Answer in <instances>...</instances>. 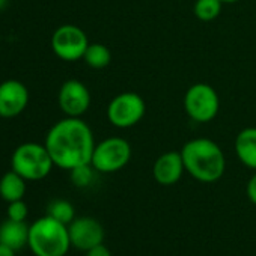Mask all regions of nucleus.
<instances>
[{
  "instance_id": "obj_1",
  "label": "nucleus",
  "mask_w": 256,
  "mask_h": 256,
  "mask_svg": "<svg viewBox=\"0 0 256 256\" xmlns=\"http://www.w3.org/2000/svg\"><path fill=\"white\" fill-rule=\"evenodd\" d=\"M44 145L54 166L71 170L90 163L96 144L90 126L84 120L66 116L50 128Z\"/></svg>"
},
{
  "instance_id": "obj_2",
  "label": "nucleus",
  "mask_w": 256,
  "mask_h": 256,
  "mask_svg": "<svg viewBox=\"0 0 256 256\" xmlns=\"http://www.w3.org/2000/svg\"><path fill=\"white\" fill-rule=\"evenodd\" d=\"M182 156L186 172L199 182L218 181L226 168V160L222 148L211 139L198 138L188 140L180 151Z\"/></svg>"
},
{
  "instance_id": "obj_3",
  "label": "nucleus",
  "mask_w": 256,
  "mask_h": 256,
  "mask_svg": "<svg viewBox=\"0 0 256 256\" xmlns=\"http://www.w3.org/2000/svg\"><path fill=\"white\" fill-rule=\"evenodd\" d=\"M29 248L35 256H65L71 247L68 224L56 218H38L29 226Z\"/></svg>"
},
{
  "instance_id": "obj_4",
  "label": "nucleus",
  "mask_w": 256,
  "mask_h": 256,
  "mask_svg": "<svg viewBox=\"0 0 256 256\" xmlns=\"http://www.w3.org/2000/svg\"><path fill=\"white\" fill-rule=\"evenodd\" d=\"M11 166L12 170H16L26 181H40L52 172L54 163L46 145L28 142L16 148L11 158Z\"/></svg>"
},
{
  "instance_id": "obj_5",
  "label": "nucleus",
  "mask_w": 256,
  "mask_h": 256,
  "mask_svg": "<svg viewBox=\"0 0 256 256\" xmlns=\"http://www.w3.org/2000/svg\"><path fill=\"white\" fill-rule=\"evenodd\" d=\"M132 158V146L122 138H107L95 145L90 164L96 172L113 174L126 166Z\"/></svg>"
},
{
  "instance_id": "obj_6",
  "label": "nucleus",
  "mask_w": 256,
  "mask_h": 256,
  "mask_svg": "<svg viewBox=\"0 0 256 256\" xmlns=\"http://www.w3.org/2000/svg\"><path fill=\"white\" fill-rule=\"evenodd\" d=\"M220 107V100L216 89L206 83L192 84L184 96V108L187 114L199 124L212 120Z\"/></svg>"
},
{
  "instance_id": "obj_7",
  "label": "nucleus",
  "mask_w": 256,
  "mask_h": 256,
  "mask_svg": "<svg viewBox=\"0 0 256 256\" xmlns=\"http://www.w3.org/2000/svg\"><path fill=\"white\" fill-rule=\"evenodd\" d=\"M146 104L136 92H122L116 95L107 107L108 122L116 128H132L145 116Z\"/></svg>"
},
{
  "instance_id": "obj_8",
  "label": "nucleus",
  "mask_w": 256,
  "mask_h": 256,
  "mask_svg": "<svg viewBox=\"0 0 256 256\" xmlns=\"http://www.w3.org/2000/svg\"><path fill=\"white\" fill-rule=\"evenodd\" d=\"M89 46L88 36L83 29L74 24L59 26L52 36L53 53L66 62H76L83 59L84 52Z\"/></svg>"
},
{
  "instance_id": "obj_9",
  "label": "nucleus",
  "mask_w": 256,
  "mask_h": 256,
  "mask_svg": "<svg viewBox=\"0 0 256 256\" xmlns=\"http://www.w3.org/2000/svg\"><path fill=\"white\" fill-rule=\"evenodd\" d=\"M59 107L70 118H80L90 106V92L80 80H66L59 90Z\"/></svg>"
},
{
  "instance_id": "obj_10",
  "label": "nucleus",
  "mask_w": 256,
  "mask_h": 256,
  "mask_svg": "<svg viewBox=\"0 0 256 256\" xmlns=\"http://www.w3.org/2000/svg\"><path fill=\"white\" fill-rule=\"evenodd\" d=\"M71 246L78 250L88 252L89 248L102 244L104 229L101 223L94 217H78L68 224Z\"/></svg>"
},
{
  "instance_id": "obj_11",
  "label": "nucleus",
  "mask_w": 256,
  "mask_h": 256,
  "mask_svg": "<svg viewBox=\"0 0 256 256\" xmlns=\"http://www.w3.org/2000/svg\"><path fill=\"white\" fill-rule=\"evenodd\" d=\"M29 102V90L18 80L0 83V118H16L24 112Z\"/></svg>"
},
{
  "instance_id": "obj_12",
  "label": "nucleus",
  "mask_w": 256,
  "mask_h": 256,
  "mask_svg": "<svg viewBox=\"0 0 256 256\" xmlns=\"http://www.w3.org/2000/svg\"><path fill=\"white\" fill-rule=\"evenodd\" d=\"M184 170L186 168L181 152L169 151L156 160L152 166V176L162 186H174L181 180Z\"/></svg>"
},
{
  "instance_id": "obj_13",
  "label": "nucleus",
  "mask_w": 256,
  "mask_h": 256,
  "mask_svg": "<svg viewBox=\"0 0 256 256\" xmlns=\"http://www.w3.org/2000/svg\"><path fill=\"white\" fill-rule=\"evenodd\" d=\"M0 242L14 248L22 250L29 244V226L26 222H14L6 218L0 224Z\"/></svg>"
},
{
  "instance_id": "obj_14",
  "label": "nucleus",
  "mask_w": 256,
  "mask_h": 256,
  "mask_svg": "<svg viewBox=\"0 0 256 256\" xmlns=\"http://www.w3.org/2000/svg\"><path fill=\"white\" fill-rule=\"evenodd\" d=\"M235 154L248 169L256 170V128L247 126L236 134Z\"/></svg>"
},
{
  "instance_id": "obj_15",
  "label": "nucleus",
  "mask_w": 256,
  "mask_h": 256,
  "mask_svg": "<svg viewBox=\"0 0 256 256\" xmlns=\"http://www.w3.org/2000/svg\"><path fill=\"white\" fill-rule=\"evenodd\" d=\"M24 193H26V180L20 176L16 170H10L0 178V198L6 200L8 204L23 199Z\"/></svg>"
},
{
  "instance_id": "obj_16",
  "label": "nucleus",
  "mask_w": 256,
  "mask_h": 256,
  "mask_svg": "<svg viewBox=\"0 0 256 256\" xmlns=\"http://www.w3.org/2000/svg\"><path fill=\"white\" fill-rule=\"evenodd\" d=\"M83 60L86 62L88 66H90L94 70H102L110 65L112 53L104 44H98V42L89 44L84 52Z\"/></svg>"
},
{
  "instance_id": "obj_17",
  "label": "nucleus",
  "mask_w": 256,
  "mask_h": 256,
  "mask_svg": "<svg viewBox=\"0 0 256 256\" xmlns=\"http://www.w3.org/2000/svg\"><path fill=\"white\" fill-rule=\"evenodd\" d=\"M222 0H196L194 2V16L200 22H212L222 12Z\"/></svg>"
},
{
  "instance_id": "obj_18",
  "label": "nucleus",
  "mask_w": 256,
  "mask_h": 256,
  "mask_svg": "<svg viewBox=\"0 0 256 256\" xmlns=\"http://www.w3.org/2000/svg\"><path fill=\"white\" fill-rule=\"evenodd\" d=\"M48 216L64 224H70L74 220V206L65 199H54L48 205Z\"/></svg>"
},
{
  "instance_id": "obj_19",
  "label": "nucleus",
  "mask_w": 256,
  "mask_h": 256,
  "mask_svg": "<svg viewBox=\"0 0 256 256\" xmlns=\"http://www.w3.org/2000/svg\"><path fill=\"white\" fill-rule=\"evenodd\" d=\"M94 166L89 163V164H83V166H78V168H74L71 169V181L76 187H88L90 186L92 180H94Z\"/></svg>"
},
{
  "instance_id": "obj_20",
  "label": "nucleus",
  "mask_w": 256,
  "mask_h": 256,
  "mask_svg": "<svg viewBox=\"0 0 256 256\" xmlns=\"http://www.w3.org/2000/svg\"><path fill=\"white\" fill-rule=\"evenodd\" d=\"M28 205L24 204L23 199L20 200H14L8 204V218L14 220V222H26L28 217Z\"/></svg>"
},
{
  "instance_id": "obj_21",
  "label": "nucleus",
  "mask_w": 256,
  "mask_h": 256,
  "mask_svg": "<svg viewBox=\"0 0 256 256\" xmlns=\"http://www.w3.org/2000/svg\"><path fill=\"white\" fill-rule=\"evenodd\" d=\"M86 256H112L110 250L104 244H98L86 252Z\"/></svg>"
},
{
  "instance_id": "obj_22",
  "label": "nucleus",
  "mask_w": 256,
  "mask_h": 256,
  "mask_svg": "<svg viewBox=\"0 0 256 256\" xmlns=\"http://www.w3.org/2000/svg\"><path fill=\"white\" fill-rule=\"evenodd\" d=\"M247 198L252 204L256 205V172L247 182Z\"/></svg>"
},
{
  "instance_id": "obj_23",
  "label": "nucleus",
  "mask_w": 256,
  "mask_h": 256,
  "mask_svg": "<svg viewBox=\"0 0 256 256\" xmlns=\"http://www.w3.org/2000/svg\"><path fill=\"white\" fill-rule=\"evenodd\" d=\"M16 253L17 252L14 248H11V247H8V246L0 242V256H16Z\"/></svg>"
},
{
  "instance_id": "obj_24",
  "label": "nucleus",
  "mask_w": 256,
  "mask_h": 256,
  "mask_svg": "<svg viewBox=\"0 0 256 256\" xmlns=\"http://www.w3.org/2000/svg\"><path fill=\"white\" fill-rule=\"evenodd\" d=\"M8 5V0H0V10H4Z\"/></svg>"
},
{
  "instance_id": "obj_25",
  "label": "nucleus",
  "mask_w": 256,
  "mask_h": 256,
  "mask_svg": "<svg viewBox=\"0 0 256 256\" xmlns=\"http://www.w3.org/2000/svg\"><path fill=\"white\" fill-rule=\"evenodd\" d=\"M223 4H236V2H240V0H222Z\"/></svg>"
}]
</instances>
